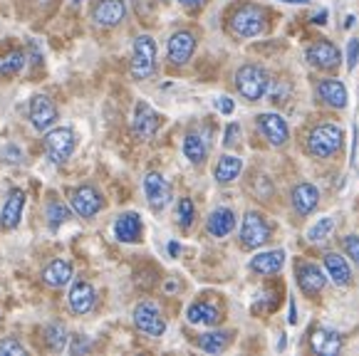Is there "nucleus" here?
I'll list each match as a JSON object with an SVG mask.
<instances>
[{
    "label": "nucleus",
    "mask_w": 359,
    "mask_h": 356,
    "mask_svg": "<svg viewBox=\"0 0 359 356\" xmlns=\"http://www.w3.org/2000/svg\"><path fill=\"white\" fill-rule=\"evenodd\" d=\"M342 129L334 124H317L307 137V149L312 156L317 158H330L342 149Z\"/></svg>",
    "instance_id": "1"
},
{
    "label": "nucleus",
    "mask_w": 359,
    "mask_h": 356,
    "mask_svg": "<svg viewBox=\"0 0 359 356\" xmlns=\"http://www.w3.org/2000/svg\"><path fill=\"white\" fill-rule=\"evenodd\" d=\"M236 87L245 100L258 102L270 92V77L258 64H243V67L236 72Z\"/></svg>",
    "instance_id": "2"
},
{
    "label": "nucleus",
    "mask_w": 359,
    "mask_h": 356,
    "mask_svg": "<svg viewBox=\"0 0 359 356\" xmlns=\"http://www.w3.org/2000/svg\"><path fill=\"white\" fill-rule=\"evenodd\" d=\"M156 69V42L151 35H139L134 40V55H132V74L134 79H147Z\"/></svg>",
    "instance_id": "3"
},
{
    "label": "nucleus",
    "mask_w": 359,
    "mask_h": 356,
    "mask_svg": "<svg viewBox=\"0 0 359 356\" xmlns=\"http://www.w3.org/2000/svg\"><path fill=\"white\" fill-rule=\"evenodd\" d=\"M74 146H77V137H74V131L67 129V126L48 131V137H45V153H48L50 161L57 163V166L72 156Z\"/></svg>",
    "instance_id": "4"
},
{
    "label": "nucleus",
    "mask_w": 359,
    "mask_h": 356,
    "mask_svg": "<svg viewBox=\"0 0 359 356\" xmlns=\"http://www.w3.org/2000/svg\"><path fill=\"white\" fill-rule=\"evenodd\" d=\"M231 30L238 37H255L265 30V13L258 6H243L231 15Z\"/></svg>",
    "instance_id": "5"
},
{
    "label": "nucleus",
    "mask_w": 359,
    "mask_h": 356,
    "mask_svg": "<svg viewBox=\"0 0 359 356\" xmlns=\"http://www.w3.org/2000/svg\"><path fill=\"white\" fill-rule=\"evenodd\" d=\"M268 240H270L268 220H265L260 213H255V210L245 213L243 226H241V242H243V247H248V250H255V247L265 245Z\"/></svg>",
    "instance_id": "6"
},
{
    "label": "nucleus",
    "mask_w": 359,
    "mask_h": 356,
    "mask_svg": "<svg viewBox=\"0 0 359 356\" xmlns=\"http://www.w3.org/2000/svg\"><path fill=\"white\" fill-rule=\"evenodd\" d=\"M69 205L72 210L79 215V218H95L102 208H104V200H102V193L92 186H79V189L72 191L69 196Z\"/></svg>",
    "instance_id": "7"
},
{
    "label": "nucleus",
    "mask_w": 359,
    "mask_h": 356,
    "mask_svg": "<svg viewBox=\"0 0 359 356\" xmlns=\"http://www.w3.org/2000/svg\"><path fill=\"white\" fill-rule=\"evenodd\" d=\"M134 324L147 336H161L166 331V322L154 302H142L134 309Z\"/></svg>",
    "instance_id": "8"
},
{
    "label": "nucleus",
    "mask_w": 359,
    "mask_h": 356,
    "mask_svg": "<svg viewBox=\"0 0 359 356\" xmlns=\"http://www.w3.org/2000/svg\"><path fill=\"white\" fill-rule=\"evenodd\" d=\"M144 193H147V200L154 210H164L166 205L171 203V186L161 173L151 171L144 178Z\"/></svg>",
    "instance_id": "9"
},
{
    "label": "nucleus",
    "mask_w": 359,
    "mask_h": 356,
    "mask_svg": "<svg viewBox=\"0 0 359 356\" xmlns=\"http://www.w3.org/2000/svg\"><path fill=\"white\" fill-rule=\"evenodd\" d=\"M57 121V107L48 95H35L30 100V124L37 131H48Z\"/></svg>",
    "instance_id": "10"
},
{
    "label": "nucleus",
    "mask_w": 359,
    "mask_h": 356,
    "mask_svg": "<svg viewBox=\"0 0 359 356\" xmlns=\"http://www.w3.org/2000/svg\"><path fill=\"white\" fill-rule=\"evenodd\" d=\"M258 129L265 139H268L270 146H283L287 142V124L280 114H273V111H265L258 116Z\"/></svg>",
    "instance_id": "11"
},
{
    "label": "nucleus",
    "mask_w": 359,
    "mask_h": 356,
    "mask_svg": "<svg viewBox=\"0 0 359 356\" xmlns=\"http://www.w3.org/2000/svg\"><path fill=\"white\" fill-rule=\"evenodd\" d=\"M297 285H300V289L305 294L317 297V294L325 289V285H327V278H325L323 270L317 265H312V262H300V265H297Z\"/></svg>",
    "instance_id": "12"
},
{
    "label": "nucleus",
    "mask_w": 359,
    "mask_h": 356,
    "mask_svg": "<svg viewBox=\"0 0 359 356\" xmlns=\"http://www.w3.org/2000/svg\"><path fill=\"white\" fill-rule=\"evenodd\" d=\"M127 15V6H124V0H100L92 11V18L100 27H114L124 20Z\"/></svg>",
    "instance_id": "13"
},
{
    "label": "nucleus",
    "mask_w": 359,
    "mask_h": 356,
    "mask_svg": "<svg viewBox=\"0 0 359 356\" xmlns=\"http://www.w3.org/2000/svg\"><path fill=\"white\" fill-rule=\"evenodd\" d=\"M305 57H307V62H310L312 67L332 69V67H337V64H339V60H342V55H339V50L334 48L332 42L320 40V42H315L312 48H307Z\"/></svg>",
    "instance_id": "14"
},
{
    "label": "nucleus",
    "mask_w": 359,
    "mask_h": 356,
    "mask_svg": "<svg viewBox=\"0 0 359 356\" xmlns=\"http://www.w3.org/2000/svg\"><path fill=\"white\" fill-rule=\"evenodd\" d=\"M196 53V37L189 30H179L169 40V60L171 64H186Z\"/></svg>",
    "instance_id": "15"
},
{
    "label": "nucleus",
    "mask_w": 359,
    "mask_h": 356,
    "mask_svg": "<svg viewBox=\"0 0 359 356\" xmlns=\"http://www.w3.org/2000/svg\"><path fill=\"white\" fill-rule=\"evenodd\" d=\"M158 114L147 104V102H139L137 109H134V119H132V129L139 139H151L158 129Z\"/></svg>",
    "instance_id": "16"
},
{
    "label": "nucleus",
    "mask_w": 359,
    "mask_h": 356,
    "mask_svg": "<svg viewBox=\"0 0 359 356\" xmlns=\"http://www.w3.org/2000/svg\"><path fill=\"white\" fill-rule=\"evenodd\" d=\"M317 97L325 102V104L334 107V109H344L349 102V92L339 79H320L317 84Z\"/></svg>",
    "instance_id": "17"
},
{
    "label": "nucleus",
    "mask_w": 359,
    "mask_h": 356,
    "mask_svg": "<svg viewBox=\"0 0 359 356\" xmlns=\"http://www.w3.org/2000/svg\"><path fill=\"white\" fill-rule=\"evenodd\" d=\"M142 233H144V226H142L139 213H122L114 220V238L119 242L142 240Z\"/></svg>",
    "instance_id": "18"
},
{
    "label": "nucleus",
    "mask_w": 359,
    "mask_h": 356,
    "mask_svg": "<svg viewBox=\"0 0 359 356\" xmlns=\"http://www.w3.org/2000/svg\"><path fill=\"white\" fill-rule=\"evenodd\" d=\"M67 302H69V309H72L74 315H87L97 302L95 287L87 285V282H74L72 287H69Z\"/></svg>",
    "instance_id": "19"
},
{
    "label": "nucleus",
    "mask_w": 359,
    "mask_h": 356,
    "mask_svg": "<svg viewBox=\"0 0 359 356\" xmlns=\"http://www.w3.org/2000/svg\"><path fill=\"white\" fill-rule=\"evenodd\" d=\"M22 205H25V193H22L20 189L11 191L6 205H3V210H0V228H3V231H13V228H18L20 215H22Z\"/></svg>",
    "instance_id": "20"
},
{
    "label": "nucleus",
    "mask_w": 359,
    "mask_h": 356,
    "mask_svg": "<svg viewBox=\"0 0 359 356\" xmlns=\"http://www.w3.org/2000/svg\"><path fill=\"white\" fill-rule=\"evenodd\" d=\"M320 203V191L312 184H297L292 189V208L297 210V215H310Z\"/></svg>",
    "instance_id": "21"
},
{
    "label": "nucleus",
    "mask_w": 359,
    "mask_h": 356,
    "mask_svg": "<svg viewBox=\"0 0 359 356\" xmlns=\"http://www.w3.org/2000/svg\"><path fill=\"white\" fill-rule=\"evenodd\" d=\"M283 265H285V250H268L258 252V255L250 260V270L258 275H275L280 273Z\"/></svg>",
    "instance_id": "22"
},
{
    "label": "nucleus",
    "mask_w": 359,
    "mask_h": 356,
    "mask_svg": "<svg viewBox=\"0 0 359 356\" xmlns=\"http://www.w3.org/2000/svg\"><path fill=\"white\" fill-rule=\"evenodd\" d=\"M208 233L213 238H226L233 233L236 228V213L231 208H216L211 215H208V223H206Z\"/></svg>",
    "instance_id": "23"
},
{
    "label": "nucleus",
    "mask_w": 359,
    "mask_h": 356,
    "mask_svg": "<svg viewBox=\"0 0 359 356\" xmlns=\"http://www.w3.org/2000/svg\"><path fill=\"white\" fill-rule=\"evenodd\" d=\"M342 349V336L334 329H317L312 334V351L323 356H332Z\"/></svg>",
    "instance_id": "24"
},
{
    "label": "nucleus",
    "mask_w": 359,
    "mask_h": 356,
    "mask_svg": "<svg viewBox=\"0 0 359 356\" xmlns=\"http://www.w3.org/2000/svg\"><path fill=\"white\" fill-rule=\"evenodd\" d=\"M43 280H45V285H50V287H55V289L65 287V285H69V280H72V265H69L67 260H53L43 270Z\"/></svg>",
    "instance_id": "25"
},
{
    "label": "nucleus",
    "mask_w": 359,
    "mask_h": 356,
    "mask_svg": "<svg viewBox=\"0 0 359 356\" xmlns=\"http://www.w3.org/2000/svg\"><path fill=\"white\" fill-rule=\"evenodd\" d=\"M191 324H206V327H216L221 322V312H218L213 304H206V302H196L189 307L186 312Z\"/></svg>",
    "instance_id": "26"
},
{
    "label": "nucleus",
    "mask_w": 359,
    "mask_h": 356,
    "mask_svg": "<svg viewBox=\"0 0 359 356\" xmlns=\"http://www.w3.org/2000/svg\"><path fill=\"white\" fill-rule=\"evenodd\" d=\"M325 267H327V275L332 278L334 285H347L352 280V270H349L347 260L337 252H327L325 255Z\"/></svg>",
    "instance_id": "27"
},
{
    "label": "nucleus",
    "mask_w": 359,
    "mask_h": 356,
    "mask_svg": "<svg viewBox=\"0 0 359 356\" xmlns=\"http://www.w3.org/2000/svg\"><path fill=\"white\" fill-rule=\"evenodd\" d=\"M241 171H243V161L238 156L226 153V156H221V161L216 163V181L218 184H233V181L241 176Z\"/></svg>",
    "instance_id": "28"
},
{
    "label": "nucleus",
    "mask_w": 359,
    "mask_h": 356,
    "mask_svg": "<svg viewBox=\"0 0 359 356\" xmlns=\"http://www.w3.org/2000/svg\"><path fill=\"white\" fill-rule=\"evenodd\" d=\"M206 142H203L198 134H186L184 139V156L189 158L191 163H203V158H206Z\"/></svg>",
    "instance_id": "29"
},
{
    "label": "nucleus",
    "mask_w": 359,
    "mask_h": 356,
    "mask_svg": "<svg viewBox=\"0 0 359 356\" xmlns=\"http://www.w3.org/2000/svg\"><path fill=\"white\" fill-rule=\"evenodd\" d=\"M228 341H231L228 331H208V334L198 336V346H201L206 354H221L228 346Z\"/></svg>",
    "instance_id": "30"
},
{
    "label": "nucleus",
    "mask_w": 359,
    "mask_h": 356,
    "mask_svg": "<svg viewBox=\"0 0 359 356\" xmlns=\"http://www.w3.org/2000/svg\"><path fill=\"white\" fill-rule=\"evenodd\" d=\"M45 344H48L50 351H62L65 344H67V329H65V324H60V322H53V324L45 327Z\"/></svg>",
    "instance_id": "31"
},
{
    "label": "nucleus",
    "mask_w": 359,
    "mask_h": 356,
    "mask_svg": "<svg viewBox=\"0 0 359 356\" xmlns=\"http://www.w3.org/2000/svg\"><path fill=\"white\" fill-rule=\"evenodd\" d=\"M25 67V53L22 50H11V53L0 55V74H18L20 69Z\"/></svg>",
    "instance_id": "32"
},
{
    "label": "nucleus",
    "mask_w": 359,
    "mask_h": 356,
    "mask_svg": "<svg viewBox=\"0 0 359 356\" xmlns=\"http://www.w3.org/2000/svg\"><path fill=\"white\" fill-rule=\"evenodd\" d=\"M45 218H48L50 231H57L62 223L69 220V208L65 203H60V200H53V203H48V208H45Z\"/></svg>",
    "instance_id": "33"
},
{
    "label": "nucleus",
    "mask_w": 359,
    "mask_h": 356,
    "mask_svg": "<svg viewBox=\"0 0 359 356\" xmlns=\"http://www.w3.org/2000/svg\"><path fill=\"white\" fill-rule=\"evenodd\" d=\"M332 231H334V218H323L320 223H315V226L307 231V240H310V242L327 240Z\"/></svg>",
    "instance_id": "34"
},
{
    "label": "nucleus",
    "mask_w": 359,
    "mask_h": 356,
    "mask_svg": "<svg viewBox=\"0 0 359 356\" xmlns=\"http://www.w3.org/2000/svg\"><path fill=\"white\" fill-rule=\"evenodd\" d=\"M176 218H179V226L181 228H191L196 218V205L191 198H181L179 205H176Z\"/></svg>",
    "instance_id": "35"
},
{
    "label": "nucleus",
    "mask_w": 359,
    "mask_h": 356,
    "mask_svg": "<svg viewBox=\"0 0 359 356\" xmlns=\"http://www.w3.org/2000/svg\"><path fill=\"white\" fill-rule=\"evenodd\" d=\"M6 354H11V356H25V346L20 344L18 339H13V336H8V339H3L0 341V356H6Z\"/></svg>",
    "instance_id": "36"
},
{
    "label": "nucleus",
    "mask_w": 359,
    "mask_h": 356,
    "mask_svg": "<svg viewBox=\"0 0 359 356\" xmlns=\"http://www.w3.org/2000/svg\"><path fill=\"white\" fill-rule=\"evenodd\" d=\"M92 349V341L87 339L85 334H77L72 339V346H69V351H72L74 356H79V354H87V351Z\"/></svg>",
    "instance_id": "37"
},
{
    "label": "nucleus",
    "mask_w": 359,
    "mask_h": 356,
    "mask_svg": "<svg viewBox=\"0 0 359 356\" xmlns=\"http://www.w3.org/2000/svg\"><path fill=\"white\" fill-rule=\"evenodd\" d=\"M342 245H344V252L359 265V235H347L342 240Z\"/></svg>",
    "instance_id": "38"
},
{
    "label": "nucleus",
    "mask_w": 359,
    "mask_h": 356,
    "mask_svg": "<svg viewBox=\"0 0 359 356\" xmlns=\"http://www.w3.org/2000/svg\"><path fill=\"white\" fill-rule=\"evenodd\" d=\"M359 62V40L357 37H352L347 45V69H354Z\"/></svg>",
    "instance_id": "39"
},
{
    "label": "nucleus",
    "mask_w": 359,
    "mask_h": 356,
    "mask_svg": "<svg viewBox=\"0 0 359 356\" xmlns=\"http://www.w3.org/2000/svg\"><path fill=\"white\" fill-rule=\"evenodd\" d=\"M238 139H241V126H238V124H228L226 137H223V146H228V149L236 146Z\"/></svg>",
    "instance_id": "40"
},
{
    "label": "nucleus",
    "mask_w": 359,
    "mask_h": 356,
    "mask_svg": "<svg viewBox=\"0 0 359 356\" xmlns=\"http://www.w3.org/2000/svg\"><path fill=\"white\" fill-rule=\"evenodd\" d=\"M216 107H218V111H221V114H233V109H236V104H233L231 97H218Z\"/></svg>",
    "instance_id": "41"
},
{
    "label": "nucleus",
    "mask_w": 359,
    "mask_h": 356,
    "mask_svg": "<svg viewBox=\"0 0 359 356\" xmlns=\"http://www.w3.org/2000/svg\"><path fill=\"white\" fill-rule=\"evenodd\" d=\"M181 6L184 8H189V11H196V8H201V6H206L208 0H179Z\"/></svg>",
    "instance_id": "42"
},
{
    "label": "nucleus",
    "mask_w": 359,
    "mask_h": 356,
    "mask_svg": "<svg viewBox=\"0 0 359 356\" xmlns=\"http://www.w3.org/2000/svg\"><path fill=\"white\" fill-rule=\"evenodd\" d=\"M312 22H315V25H325V22H327V11H325V13H317V15L312 18Z\"/></svg>",
    "instance_id": "43"
},
{
    "label": "nucleus",
    "mask_w": 359,
    "mask_h": 356,
    "mask_svg": "<svg viewBox=\"0 0 359 356\" xmlns=\"http://www.w3.org/2000/svg\"><path fill=\"white\" fill-rule=\"evenodd\" d=\"M287 320H290V324H295V322H297V312H295V302H292V299H290V317H287Z\"/></svg>",
    "instance_id": "44"
},
{
    "label": "nucleus",
    "mask_w": 359,
    "mask_h": 356,
    "mask_svg": "<svg viewBox=\"0 0 359 356\" xmlns=\"http://www.w3.org/2000/svg\"><path fill=\"white\" fill-rule=\"evenodd\" d=\"M179 250H181L179 242H169V252H171V255H179Z\"/></svg>",
    "instance_id": "45"
},
{
    "label": "nucleus",
    "mask_w": 359,
    "mask_h": 356,
    "mask_svg": "<svg viewBox=\"0 0 359 356\" xmlns=\"http://www.w3.org/2000/svg\"><path fill=\"white\" fill-rule=\"evenodd\" d=\"M283 3H292V6H307L310 0H283Z\"/></svg>",
    "instance_id": "46"
},
{
    "label": "nucleus",
    "mask_w": 359,
    "mask_h": 356,
    "mask_svg": "<svg viewBox=\"0 0 359 356\" xmlns=\"http://www.w3.org/2000/svg\"><path fill=\"white\" fill-rule=\"evenodd\" d=\"M72 3H82V0H72Z\"/></svg>",
    "instance_id": "47"
}]
</instances>
